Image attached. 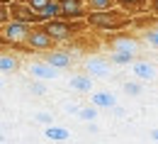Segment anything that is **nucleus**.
Instances as JSON below:
<instances>
[{
    "instance_id": "obj_1",
    "label": "nucleus",
    "mask_w": 158,
    "mask_h": 144,
    "mask_svg": "<svg viewBox=\"0 0 158 144\" xmlns=\"http://www.w3.org/2000/svg\"><path fill=\"white\" fill-rule=\"evenodd\" d=\"M88 29L98 32H122L131 27V15L124 12L122 7H110V10H88L85 15Z\"/></svg>"
},
{
    "instance_id": "obj_2",
    "label": "nucleus",
    "mask_w": 158,
    "mask_h": 144,
    "mask_svg": "<svg viewBox=\"0 0 158 144\" xmlns=\"http://www.w3.org/2000/svg\"><path fill=\"white\" fill-rule=\"evenodd\" d=\"M41 27L49 32V37L56 41V44H63V41L76 39L80 32L88 29L85 20H61V17H54V20L41 22Z\"/></svg>"
},
{
    "instance_id": "obj_3",
    "label": "nucleus",
    "mask_w": 158,
    "mask_h": 144,
    "mask_svg": "<svg viewBox=\"0 0 158 144\" xmlns=\"http://www.w3.org/2000/svg\"><path fill=\"white\" fill-rule=\"evenodd\" d=\"M32 24H24L17 20H7L5 24H0V39L7 44V49H22V51H29L24 46V37L29 32Z\"/></svg>"
},
{
    "instance_id": "obj_4",
    "label": "nucleus",
    "mask_w": 158,
    "mask_h": 144,
    "mask_svg": "<svg viewBox=\"0 0 158 144\" xmlns=\"http://www.w3.org/2000/svg\"><path fill=\"white\" fill-rule=\"evenodd\" d=\"M24 46L29 49V51H51V49H56V41L49 37V32L41 27V24H32L29 27V32H27V37H24Z\"/></svg>"
},
{
    "instance_id": "obj_5",
    "label": "nucleus",
    "mask_w": 158,
    "mask_h": 144,
    "mask_svg": "<svg viewBox=\"0 0 158 144\" xmlns=\"http://www.w3.org/2000/svg\"><path fill=\"white\" fill-rule=\"evenodd\" d=\"M7 12H10V20L24 22V24H41L39 15H37L24 0H10V2H7Z\"/></svg>"
},
{
    "instance_id": "obj_6",
    "label": "nucleus",
    "mask_w": 158,
    "mask_h": 144,
    "mask_svg": "<svg viewBox=\"0 0 158 144\" xmlns=\"http://www.w3.org/2000/svg\"><path fill=\"white\" fill-rule=\"evenodd\" d=\"M56 2H59L61 20H85V15H88L85 0H56Z\"/></svg>"
},
{
    "instance_id": "obj_7",
    "label": "nucleus",
    "mask_w": 158,
    "mask_h": 144,
    "mask_svg": "<svg viewBox=\"0 0 158 144\" xmlns=\"http://www.w3.org/2000/svg\"><path fill=\"white\" fill-rule=\"evenodd\" d=\"M44 61L49 63L51 68H68L71 63H73V56L68 54V51H61V49H51V51H46V59Z\"/></svg>"
},
{
    "instance_id": "obj_8",
    "label": "nucleus",
    "mask_w": 158,
    "mask_h": 144,
    "mask_svg": "<svg viewBox=\"0 0 158 144\" xmlns=\"http://www.w3.org/2000/svg\"><path fill=\"white\" fill-rule=\"evenodd\" d=\"M134 76H136L139 81H153L158 73H156V66H153V63L134 61Z\"/></svg>"
},
{
    "instance_id": "obj_9",
    "label": "nucleus",
    "mask_w": 158,
    "mask_h": 144,
    "mask_svg": "<svg viewBox=\"0 0 158 144\" xmlns=\"http://www.w3.org/2000/svg\"><path fill=\"white\" fill-rule=\"evenodd\" d=\"M29 73H32L34 78H41V81H49V78H56V76H59V71L51 68L46 61L44 63H32V66H29Z\"/></svg>"
},
{
    "instance_id": "obj_10",
    "label": "nucleus",
    "mask_w": 158,
    "mask_h": 144,
    "mask_svg": "<svg viewBox=\"0 0 158 144\" xmlns=\"http://www.w3.org/2000/svg\"><path fill=\"white\" fill-rule=\"evenodd\" d=\"M112 46H114V51H131V54H136L139 51V41L134 37H117V39L112 41Z\"/></svg>"
},
{
    "instance_id": "obj_11",
    "label": "nucleus",
    "mask_w": 158,
    "mask_h": 144,
    "mask_svg": "<svg viewBox=\"0 0 158 144\" xmlns=\"http://www.w3.org/2000/svg\"><path fill=\"white\" fill-rule=\"evenodd\" d=\"M85 71H88V76H107L110 73V63L102 61V59H90L85 63Z\"/></svg>"
},
{
    "instance_id": "obj_12",
    "label": "nucleus",
    "mask_w": 158,
    "mask_h": 144,
    "mask_svg": "<svg viewBox=\"0 0 158 144\" xmlns=\"http://www.w3.org/2000/svg\"><path fill=\"white\" fill-rule=\"evenodd\" d=\"M71 88L78 93H90L93 90V76H73L71 78Z\"/></svg>"
},
{
    "instance_id": "obj_13",
    "label": "nucleus",
    "mask_w": 158,
    "mask_h": 144,
    "mask_svg": "<svg viewBox=\"0 0 158 144\" xmlns=\"http://www.w3.org/2000/svg\"><path fill=\"white\" fill-rule=\"evenodd\" d=\"M90 103L95 105V107H114L117 100H114L112 93H93L90 95Z\"/></svg>"
},
{
    "instance_id": "obj_14",
    "label": "nucleus",
    "mask_w": 158,
    "mask_h": 144,
    "mask_svg": "<svg viewBox=\"0 0 158 144\" xmlns=\"http://www.w3.org/2000/svg\"><path fill=\"white\" fill-rule=\"evenodd\" d=\"M44 134H46L51 142H66V139L71 137V132H68L66 127H54V124H49V127L44 129Z\"/></svg>"
},
{
    "instance_id": "obj_15",
    "label": "nucleus",
    "mask_w": 158,
    "mask_h": 144,
    "mask_svg": "<svg viewBox=\"0 0 158 144\" xmlns=\"http://www.w3.org/2000/svg\"><path fill=\"white\" fill-rule=\"evenodd\" d=\"M37 15H39V22H46V20H54V17H59V2H56V0L46 2V5L41 7Z\"/></svg>"
},
{
    "instance_id": "obj_16",
    "label": "nucleus",
    "mask_w": 158,
    "mask_h": 144,
    "mask_svg": "<svg viewBox=\"0 0 158 144\" xmlns=\"http://www.w3.org/2000/svg\"><path fill=\"white\" fill-rule=\"evenodd\" d=\"M146 2H148V0H117V7H122V10L129 12V15H134V12H139V10L146 7Z\"/></svg>"
},
{
    "instance_id": "obj_17",
    "label": "nucleus",
    "mask_w": 158,
    "mask_h": 144,
    "mask_svg": "<svg viewBox=\"0 0 158 144\" xmlns=\"http://www.w3.org/2000/svg\"><path fill=\"white\" fill-rule=\"evenodd\" d=\"M110 61L117 63V66H129V63H134V54L131 51H114L110 56Z\"/></svg>"
},
{
    "instance_id": "obj_18",
    "label": "nucleus",
    "mask_w": 158,
    "mask_h": 144,
    "mask_svg": "<svg viewBox=\"0 0 158 144\" xmlns=\"http://www.w3.org/2000/svg\"><path fill=\"white\" fill-rule=\"evenodd\" d=\"M88 10H110V7H117V0H85Z\"/></svg>"
},
{
    "instance_id": "obj_19",
    "label": "nucleus",
    "mask_w": 158,
    "mask_h": 144,
    "mask_svg": "<svg viewBox=\"0 0 158 144\" xmlns=\"http://www.w3.org/2000/svg\"><path fill=\"white\" fill-rule=\"evenodd\" d=\"M20 68V61L15 56H5L0 54V71H17Z\"/></svg>"
},
{
    "instance_id": "obj_20",
    "label": "nucleus",
    "mask_w": 158,
    "mask_h": 144,
    "mask_svg": "<svg viewBox=\"0 0 158 144\" xmlns=\"http://www.w3.org/2000/svg\"><path fill=\"white\" fill-rule=\"evenodd\" d=\"M78 115L83 117V120H88V122H93V120L98 117V107H95V105H88V107H80V110H78Z\"/></svg>"
},
{
    "instance_id": "obj_21",
    "label": "nucleus",
    "mask_w": 158,
    "mask_h": 144,
    "mask_svg": "<svg viewBox=\"0 0 158 144\" xmlns=\"http://www.w3.org/2000/svg\"><path fill=\"white\" fill-rule=\"evenodd\" d=\"M143 39L148 41L151 46H158V29H146L143 32Z\"/></svg>"
},
{
    "instance_id": "obj_22",
    "label": "nucleus",
    "mask_w": 158,
    "mask_h": 144,
    "mask_svg": "<svg viewBox=\"0 0 158 144\" xmlns=\"http://www.w3.org/2000/svg\"><path fill=\"white\" fill-rule=\"evenodd\" d=\"M10 20V12H7V2H0V24Z\"/></svg>"
},
{
    "instance_id": "obj_23",
    "label": "nucleus",
    "mask_w": 158,
    "mask_h": 144,
    "mask_svg": "<svg viewBox=\"0 0 158 144\" xmlns=\"http://www.w3.org/2000/svg\"><path fill=\"white\" fill-rule=\"evenodd\" d=\"M124 90H127L129 95H139V93H141V88H139V83H127V85H124Z\"/></svg>"
},
{
    "instance_id": "obj_24",
    "label": "nucleus",
    "mask_w": 158,
    "mask_h": 144,
    "mask_svg": "<svg viewBox=\"0 0 158 144\" xmlns=\"http://www.w3.org/2000/svg\"><path fill=\"white\" fill-rule=\"evenodd\" d=\"M146 5L151 7V15H153V17H158V0H148Z\"/></svg>"
},
{
    "instance_id": "obj_25",
    "label": "nucleus",
    "mask_w": 158,
    "mask_h": 144,
    "mask_svg": "<svg viewBox=\"0 0 158 144\" xmlns=\"http://www.w3.org/2000/svg\"><path fill=\"white\" fill-rule=\"evenodd\" d=\"M32 90H34V95H41V93H44V88H41L39 83H34V85H32Z\"/></svg>"
},
{
    "instance_id": "obj_26",
    "label": "nucleus",
    "mask_w": 158,
    "mask_h": 144,
    "mask_svg": "<svg viewBox=\"0 0 158 144\" xmlns=\"http://www.w3.org/2000/svg\"><path fill=\"white\" fill-rule=\"evenodd\" d=\"M37 120H39V122H44V124H46V122H51V117H49V115H39Z\"/></svg>"
},
{
    "instance_id": "obj_27",
    "label": "nucleus",
    "mask_w": 158,
    "mask_h": 144,
    "mask_svg": "<svg viewBox=\"0 0 158 144\" xmlns=\"http://www.w3.org/2000/svg\"><path fill=\"white\" fill-rule=\"evenodd\" d=\"M2 51H7V44H5V41L0 39V54H2Z\"/></svg>"
},
{
    "instance_id": "obj_28",
    "label": "nucleus",
    "mask_w": 158,
    "mask_h": 144,
    "mask_svg": "<svg viewBox=\"0 0 158 144\" xmlns=\"http://www.w3.org/2000/svg\"><path fill=\"white\" fill-rule=\"evenodd\" d=\"M151 137H153V139L158 142V129H153V132H151Z\"/></svg>"
},
{
    "instance_id": "obj_29",
    "label": "nucleus",
    "mask_w": 158,
    "mask_h": 144,
    "mask_svg": "<svg viewBox=\"0 0 158 144\" xmlns=\"http://www.w3.org/2000/svg\"><path fill=\"white\" fill-rule=\"evenodd\" d=\"M0 2H10V0H0Z\"/></svg>"
},
{
    "instance_id": "obj_30",
    "label": "nucleus",
    "mask_w": 158,
    "mask_h": 144,
    "mask_svg": "<svg viewBox=\"0 0 158 144\" xmlns=\"http://www.w3.org/2000/svg\"><path fill=\"white\" fill-rule=\"evenodd\" d=\"M0 139H2V132H0Z\"/></svg>"
},
{
    "instance_id": "obj_31",
    "label": "nucleus",
    "mask_w": 158,
    "mask_h": 144,
    "mask_svg": "<svg viewBox=\"0 0 158 144\" xmlns=\"http://www.w3.org/2000/svg\"><path fill=\"white\" fill-rule=\"evenodd\" d=\"M0 88H2V81H0Z\"/></svg>"
}]
</instances>
